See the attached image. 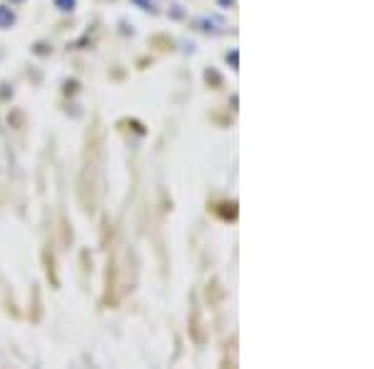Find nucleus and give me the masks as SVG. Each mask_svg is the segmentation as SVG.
Listing matches in <instances>:
<instances>
[{
	"label": "nucleus",
	"instance_id": "1",
	"mask_svg": "<svg viewBox=\"0 0 374 369\" xmlns=\"http://www.w3.org/2000/svg\"><path fill=\"white\" fill-rule=\"evenodd\" d=\"M190 332H192L195 342H205V334H202V319H200V309H197V307L192 309V327H190Z\"/></svg>",
	"mask_w": 374,
	"mask_h": 369
}]
</instances>
